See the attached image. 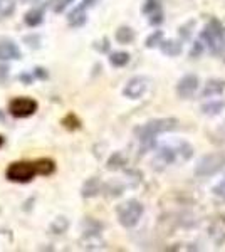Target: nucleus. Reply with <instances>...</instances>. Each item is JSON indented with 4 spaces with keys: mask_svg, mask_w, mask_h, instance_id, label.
<instances>
[{
    "mask_svg": "<svg viewBox=\"0 0 225 252\" xmlns=\"http://www.w3.org/2000/svg\"><path fill=\"white\" fill-rule=\"evenodd\" d=\"M177 126H178L177 118H158V120H150L148 123L136 128L134 133H136L138 140H140L141 150L146 152V150L155 146V138H157V135H161V133H166V131H173Z\"/></svg>",
    "mask_w": 225,
    "mask_h": 252,
    "instance_id": "obj_1",
    "label": "nucleus"
},
{
    "mask_svg": "<svg viewBox=\"0 0 225 252\" xmlns=\"http://www.w3.org/2000/svg\"><path fill=\"white\" fill-rule=\"evenodd\" d=\"M37 175V161H14L5 170V178L12 184H29Z\"/></svg>",
    "mask_w": 225,
    "mask_h": 252,
    "instance_id": "obj_2",
    "label": "nucleus"
},
{
    "mask_svg": "<svg viewBox=\"0 0 225 252\" xmlns=\"http://www.w3.org/2000/svg\"><path fill=\"white\" fill-rule=\"evenodd\" d=\"M145 212V207L138 200H126L121 205L116 207V217L118 222L121 223L125 229H131L140 222L141 215Z\"/></svg>",
    "mask_w": 225,
    "mask_h": 252,
    "instance_id": "obj_3",
    "label": "nucleus"
},
{
    "mask_svg": "<svg viewBox=\"0 0 225 252\" xmlns=\"http://www.w3.org/2000/svg\"><path fill=\"white\" fill-rule=\"evenodd\" d=\"M202 37L207 40L208 47L214 54H219L220 51L225 47V34H224V27L215 17L210 19V22L205 26V29L202 32Z\"/></svg>",
    "mask_w": 225,
    "mask_h": 252,
    "instance_id": "obj_4",
    "label": "nucleus"
},
{
    "mask_svg": "<svg viewBox=\"0 0 225 252\" xmlns=\"http://www.w3.org/2000/svg\"><path fill=\"white\" fill-rule=\"evenodd\" d=\"M225 165V155L222 152L210 153L205 155L195 166V175L197 177H212V175L219 173Z\"/></svg>",
    "mask_w": 225,
    "mask_h": 252,
    "instance_id": "obj_5",
    "label": "nucleus"
},
{
    "mask_svg": "<svg viewBox=\"0 0 225 252\" xmlns=\"http://www.w3.org/2000/svg\"><path fill=\"white\" fill-rule=\"evenodd\" d=\"M39 109V103L35 99L29 96H19L10 99L9 103V113L10 116L19 118V120H24V118H29L32 115H35Z\"/></svg>",
    "mask_w": 225,
    "mask_h": 252,
    "instance_id": "obj_6",
    "label": "nucleus"
},
{
    "mask_svg": "<svg viewBox=\"0 0 225 252\" xmlns=\"http://www.w3.org/2000/svg\"><path fill=\"white\" fill-rule=\"evenodd\" d=\"M99 0H83L79 5H76L74 9L69 12L67 15V24L71 27H83L88 22V10L93 9Z\"/></svg>",
    "mask_w": 225,
    "mask_h": 252,
    "instance_id": "obj_7",
    "label": "nucleus"
},
{
    "mask_svg": "<svg viewBox=\"0 0 225 252\" xmlns=\"http://www.w3.org/2000/svg\"><path fill=\"white\" fill-rule=\"evenodd\" d=\"M146 89H148V79L143 78V76H134L126 83L125 89H123V94L129 99H140L145 94Z\"/></svg>",
    "mask_w": 225,
    "mask_h": 252,
    "instance_id": "obj_8",
    "label": "nucleus"
},
{
    "mask_svg": "<svg viewBox=\"0 0 225 252\" xmlns=\"http://www.w3.org/2000/svg\"><path fill=\"white\" fill-rule=\"evenodd\" d=\"M197 89H198V78L195 74L183 76L177 84V93L180 97H183V99L193 97V94L197 93Z\"/></svg>",
    "mask_w": 225,
    "mask_h": 252,
    "instance_id": "obj_9",
    "label": "nucleus"
},
{
    "mask_svg": "<svg viewBox=\"0 0 225 252\" xmlns=\"http://www.w3.org/2000/svg\"><path fill=\"white\" fill-rule=\"evenodd\" d=\"M22 59V51L12 39H0V61Z\"/></svg>",
    "mask_w": 225,
    "mask_h": 252,
    "instance_id": "obj_10",
    "label": "nucleus"
},
{
    "mask_svg": "<svg viewBox=\"0 0 225 252\" xmlns=\"http://www.w3.org/2000/svg\"><path fill=\"white\" fill-rule=\"evenodd\" d=\"M141 10L145 15H148V20H150L151 26H158V24L163 22L161 3H160L158 0H146Z\"/></svg>",
    "mask_w": 225,
    "mask_h": 252,
    "instance_id": "obj_11",
    "label": "nucleus"
},
{
    "mask_svg": "<svg viewBox=\"0 0 225 252\" xmlns=\"http://www.w3.org/2000/svg\"><path fill=\"white\" fill-rule=\"evenodd\" d=\"M101 192H104V185L101 184L99 178H89L83 184V189H81V197L83 198H93L97 197Z\"/></svg>",
    "mask_w": 225,
    "mask_h": 252,
    "instance_id": "obj_12",
    "label": "nucleus"
},
{
    "mask_svg": "<svg viewBox=\"0 0 225 252\" xmlns=\"http://www.w3.org/2000/svg\"><path fill=\"white\" fill-rule=\"evenodd\" d=\"M44 15H46L44 7H32V9L24 15V24H26L27 27L34 29V27H37L44 22Z\"/></svg>",
    "mask_w": 225,
    "mask_h": 252,
    "instance_id": "obj_13",
    "label": "nucleus"
},
{
    "mask_svg": "<svg viewBox=\"0 0 225 252\" xmlns=\"http://www.w3.org/2000/svg\"><path fill=\"white\" fill-rule=\"evenodd\" d=\"M224 89H225V81H222V79H208L202 94H203V97L219 96V94H222V93H224Z\"/></svg>",
    "mask_w": 225,
    "mask_h": 252,
    "instance_id": "obj_14",
    "label": "nucleus"
},
{
    "mask_svg": "<svg viewBox=\"0 0 225 252\" xmlns=\"http://www.w3.org/2000/svg\"><path fill=\"white\" fill-rule=\"evenodd\" d=\"M134 37H136V35H134V31L131 27H126V26L120 27V29L116 31V34H114V39H116V42H120V44H131Z\"/></svg>",
    "mask_w": 225,
    "mask_h": 252,
    "instance_id": "obj_15",
    "label": "nucleus"
},
{
    "mask_svg": "<svg viewBox=\"0 0 225 252\" xmlns=\"http://www.w3.org/2000/svg\"><path fill=\"white\" fill-rule=\"evenodd\" d=\"M160 47H161L163 54L170 56V58H175V56H178L180 52H182V44H180L178 40H163V42L160 44Z\"/></svg>",
    "mask_w": 225,
    "mask_h": 252,
    "instance_id": "obj_16",
    "label": "nucleus"
},
{
    "mask_svg": "<svg viewBox=\"0 0 225 252\" xmlns=\"http://www.w3.org/2000/svg\"><path fill=\"white\" fill-rule=\"evenodd\" d=\"M158 163L161 165H170L175 161V150L170 148V146H161V148L158 150V155H157V160Z\"/></svg>",
    "mask_w": 225,
    "mask_h": 252,
    "instance_id": "obj_17",
    "label": "nucleus"
},
{
    "mask_svg": "<svg viewBox=\"0 0 225 252\" xmlns=\"http://www.w3.org/2000/svg\"><path fill=\"white\" fill-rule=\"evenodd\" d=\"M35 161H37L39 175H42V177H49V175H52L56 172V163L51 158H39V160H35Z\"/></svg>",
    "mask_w": 225,
    "mask_h": 252,
    "instance_id": "obj_18",
    "label": "nucleus"
},
{
    "mask_svg": "<svg viewBox=\"0 0 225 252\" xmlns=\"http://www.w3.org/2000/svg\"><path fill=\"white\" fill-rule=\"evenodd\" d=\"M69 229V220L66 217H57L52 220V223L49 225V230H51L52 234H56V235H61V234H64L66 230Z\"/></svg>",
    "mask_w": 225,
    "mask_h": 252,
    "instance_id": "obj_19",
    "label": "nucleus"
},
{
    "mask_svg": "<svg viewBox=\"0 0 225 252\" xmlns=\"http://www.w3.org/2000/svg\"><path fill=\"white\" fill-rule=\"evenodd\" d=\"M109 63H111V66H114V67H123L129 63V54L128 52H123V51L111 52V54H109Z\"/></svg>",
    "mask_w": 225,
    "mask_h": 252,
    "instance_id": "obj_20",
    "label": "nucleus"
},
{
    "mask_svg": "<svg viewBox=\"0 0 225 252\" xmlns=\"http://www.w3.org/2000/svg\"><path fill=\"white\" fill-rule=\"evenodd\" d=\"M126 165V158L123 157V153H120V152H116V153H113L111 157H109V160L106 161V168L108 170H120V168H123V166Z\"/></svg>",
    "mask_w": 225,
    "mask_h": 252,
    "instance_id": "obj_21",
    "label": "nucleus"
},
{
    "mask_svg": "<svg viewBox=\"0 0 225 252\" xmlns=\"http://www.w3.org/2000/svg\"><path fill=\"white\" fill-rule=\"evenodd\" d=\"M63 125H64V128L69 129V131H76V129L81 128L79 118H77L76 115H72V113H69V115H66L63 118Z\"/></svg>",
    "mask_w": 225,
    "mask_h": 252,
    "instance_id": "obj_22",
    "label": "nucleus"
},
{
    "mask_svg": "<svg viewBox=\"0 0 225 252\" xmlns=\"http://www.w3.org/2000/svg\"><path fill=\"white\" fill-rule=\"evenodd\" d=\"M161 42H163V32L161 31H155L153 34H150L148 37H146L145 46L148 47V49H153V47L160 46Z\"/></svg>",
    "mask_w": 225,
    "mask_h": 252,
    "instance_id": "obj_23",
    "label": "nucleus"
},
{
    "mask_svg": "<svg viewBox=\"0 0 225 252\" xmlns=\"http://www.w3.org/2000/svg\"><path fill=\"white\" fill-rule=\"evenodd\" d=\"M225 108V104L224 103H210V104H203L202 106V111H203V115H210V116H215V115H219L220 111Z\"/></svg>",
    "mask_w": 225,
    "mask_h": 252,
    "instance_id": "obj_24",
    "label": "nucleus"
},
{
    "mask_svg": "<svg viewBox=\"0 0 225 252\" xmlns=\"http://www.w3.org/2000/svg\"><path fill=\"white\" fill-rule=\"evenodd\" d=\"M178 150H180V155L183 157V160H190L192 155H193V150H192V146L188 143H178Z\"/></svg>",
    "mask_w": 225,
    "mask_h": 252,
    "instance_id": "obj_25",
    "label": "nucleus"
},
{
    "mask_svg": "<svg viewBox=\"0 0 225 252\" xmlns=\"http://www.w3.org/2000/svg\"><path fill=\"white\" fill-rule=\"evenodd\" d=\"M214 193L217 195L219 198H222V200L225 202V178L222 182H219L215 187H214Z\"/></svg>",
    "mask_w": 225,
    "mask_h": 252,
    "instance_id": "obj_26",
    "label": "nucleus"
},
{
    "mask_svg": "<svg viewBox=\"0 0 225 252\" xmlns=\"http://www.w3.org/2000/svg\"><path fill=\"white\" fill-rule=\"evenodd\" d=\"M19 79L22 81L24 84H27V86H29V84H32L35 81V76H34V72L31 71V72H24V74H20Z\"/></svg>",
    "mask_w": 225,
    "mask_h": 252,
    "instance_id": "obj_27",
    "label": "nucleus"
},
{
    "mask_svg": "<svg viewBox=\"0 0 225 252\" xmlns=\"http://www.w3.org/2000/svg\"><path fill=\"white\" fill-rule=\"evenodd\" d=\"M69 3H72V0H56V5H54V12H64V9L69 5Z\"/></svg>",
    "mask_w": 225,
    "mask_h": 252,
    "instance_id": "obj_28",
    "label": "nucleus"
},
{
    "mask_svg": "<svg viewBox=\"0 0 225 252\" xmlns=\"http://www.w3.org/2000/svg\"><path fill=\"white\" fill-rule=\"evenodd\" d=\"M94 49H97L99 52H108L109 51V40L104 37L101 42H94Z\"/></svg>",
    "mask_w": 225,
    "mask_h": 252,
    "instance_id": "obj_29",
    "label": "nucleus"
},
{
    "mask_svg": "<svg viewBox=\"0 0 225 252\" xmlns=\"http://www.w3.org/2000/svg\"><path fill=\"white\" fill-rule=\"evenodd\" d=\"M32 72H34L35 79H47V76H49V74H47V71H46L44 67H35Z\"/></svg>",
    "mask_w": 225,
    "mask_h": 252,
    "instance_id": "obj_30",
    "label": "nucleus"
},
{
    "mask_svg": "<svg viewBox=\"0 0 225 252\" xmlns=\"http://www.w3.org/2000/svg\"><path fill=\"white\" fill-rule=\"evenodd\" d=\"M202 44L200 42H195V46L192 47V51H190V58H198L200 54H202Z\"/></svg>",
    "mask_w": 225,
    "mask_h": 252,
    "instance_id": "obj_31",
    "label": "nucleus"
},
{
    "mask_svg": "<svg viewBox=\"0 0 225 252\" xmlns=\"http://www.w3.org/2000/svg\"><path fill=\"white\" fill-rule=\"evenodd\" d=\"M3 143H5V138H3L2 135H0V148L3 146Z\"/></svg>",
    "mask_w": 225,
    "mask_h": 252,
    "instance_id": "obj_32",
    "label": "nucleus"
},
{
    "mask_svg": "<svg viewBox=\"0 0 225 252\" xmlns=\"http://www.w3.org/2000/svg\"><path fill=\"white\" fill-rule=\"evenodd\" d=\"M22 2H35V0H22Z\"/></svg>",
    "mask_w": 225,
    "mask_h": 252,
    "instance_id": "obj_33",
    "label": "nucleus"
},
{
    "mask_svg": "<svg viewBox=\"0 0 225 252\" xmlns=\"http://www.w3.org/2000/svg\"><path fill=\"white\" fill-rule=\"evenodd\" d=\"M224 61H225V56H224Z\"/></svg>",
    "mask_w": 225,
    "mask_h": 252,
    "instance_id": "obj_34",
    "label": "nucleus"
}]
</instances>
